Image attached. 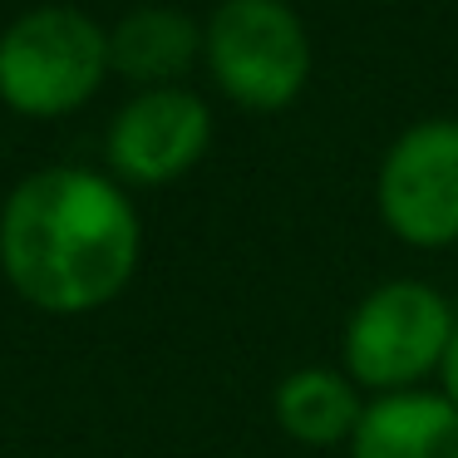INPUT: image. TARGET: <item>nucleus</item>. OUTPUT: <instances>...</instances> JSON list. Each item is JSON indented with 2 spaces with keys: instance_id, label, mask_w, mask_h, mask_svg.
Instances as JSON below:
<instances>
[{
  "instance_id": "obj_1",
  "label": "nucleus",
  "mask_w": 458,
  "mask_h": 458,
  "mask_svg": "<svg viewBox=\"0 0 458 458\" xmlns=\"http://www.w3.org/2000/svg\"><path fill=\"white\" fill-rule=\"evenodd\" d=\"M139 261V208L99 168H35L0 202V276L45 316L104 310L129 291Z\"/></svg>"
},
{
  "instance_id": "obj_2",
  "label": "nucleus",
  "mask_w": 458,
  "mask_h": 458,
  "mask_svg": "<svg viewBox=\"0 0 458 458\" xmlns=\"http://www.w3.org/2000/svg\"><path fill=\"white\" fill-rule=\"evenodd\" d=\"M458 316L438 286L419 276H394L369 286L355 301L345 330H340V360L345 375L369 394H409L438 379Z\"/></svg>"
},
{
  "instance_id": "obj_3",
  "label": "nucleus",
  "mask_w": 458,
  "mask_h": 458,
  "mask_svg": "<svg viewBox=\"0 0 458 458\" xmlns=\"http://www.w3.org/2000/svg\"><path fill=\"white\" fill-rule=\"evenodd\" d=\"M109 30L74 5H35L0 30V104L21 119L80 114L104 89Z\"/></svg>"
},
{
  "instance_id": "obj_4",
  "label": "nucleus",
  "mask_w": 458,
  "mask_h": 458,
  "mask_svg": "<svg viewBox=\"0 0 458 458\" xmlns=\"http://www.w3.org/2000/svg\"><path fill=\"white\" fill-rule=\"evenodd\" d=\"M202 64L237 109L281 114L310 80V35L286 0H222L202 21Z\"/></svg>"
},
{
  "instance_id": "obj_5",
  "label": "nucleus",
  "mask_w": 458,
  "mask_h": 458,
  "mask_svg": "<svg viewBox=\"0 0 458 458\" xmlns=\"http://www.w3.org/2000/svg\"><path fill=\"white\" fill-rule=\"evenodd\" d=\"M375 208L404 247H458V119H419L389 143L375 173Z\"/></svg>"
},
{
  "instance_id": "obj_6",
  "label": "nucleus",
  "mask_w": 458,
  "mask_h": 458,
  "mask_svg": "<svg viewBox=\"0 0 458 458\" xmlns=\"http://www.w3.org/2000/svg\"><path fill=\"white\" fill-rule=\"evenodd\" d=\"M212 148V109L202 94L168 84L139 89L104 129V163L123 188H168Z\"/></svg>"
},
{
  "instance_id": "obj_7",
  "label": "nucleus",
  "mask_w": 458,
  "mask_h": 458,
  "mask_svg": "<svg viewBox=\"0 0 458 458\" xmlns=\"http://www.w3.org/2000/svg\"><path fill=\"white\" fill-rule=\"evenodd\" d=\"M350 458H458V409L438 389L379 394L365 404Z\"/></svg>"
},
{
  "instance_id": "obj_8",
  "label": "nucleus",
  "mask_w": 458,
  "mask_h": 458,
  "mask_svg": "<svg viewBox=\"0 0 458 458\" xmlns=\"http://www.w3.org/2000/svg\"><path fill=\"white\" fill-rule=\"evenodd\" d=\"M365 389L330 365H301L271 394L276 428L301 448H350L360 419H365Z\"/></svg>"
},
{
  "instance_id": "obj_9",
  "label": "nucleus",
  "mask_w": 458,
  "mask_h": 458,
  "mask_svg": "<svg viewBox=\"0 0 458 458\" xmlns=\"http://www.w3.org/2000/svg\"><path fill=\"white\" fill-rule=\"evenodd\" d=\"M202 60V25L173 5H139L109 30V64L139 89H168Z\"/></svg>"
},
{
  "instance_id": "obj_10",
  "label": "nucleus",
  "mask_w": 458,
  "mask_h": 458,
  "mask_svg": "<svg viewBox=\"0 0 458 458\" xmlns=\"http://www.w3.org/2000/svg\"><path fill=\"white\" fill-rule=\"evenodd\" d=\"M438 394H444L448 404L458 409V330H454V340H448L444 365H438Z\"/></svg>"
}]
</instances>
